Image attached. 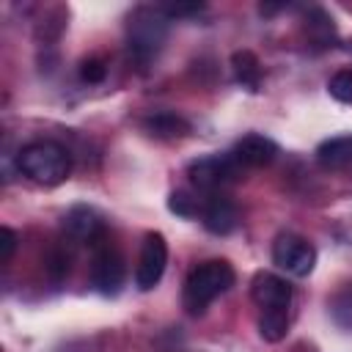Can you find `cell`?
Wrapping results in <instances>:
<instances>
[{"mask_svg":"<svg viewBox=\"0 0 352 352\" xmlns=\"http://www.w3.org/2000/svg\"><path fill=\"white\" fill-rule=\"evenodd\" d=\"M168 209L179 217H195L198 214V201L187 190H173L168 198Z\"/></svg>","mask_w":352,"mask_h":352,"instance_id":"d6986e66","label":"cell"},{"mask_svg":"<svg viewBox=\"0 0 352 352\" xmlns=\"http://www.w3.org/2000/svg\"><path fill=\"white\" fill-rule=\"evenodd\" d=\"M231 157H234L242 168H264V165H270V162L278 157V146H275L270 138H264V135H258V132H250V135H242V138L234 143Z\"/></svg>","mask_w":352,"mask_h":352,"instance_id":"30bf717a","label":"cell"},{"mask_svg":"<svg viewBox=\"0 0 352 352\" xmlns=\"http://www.w3.org/2000/svg\"><path fill=\"white\" fill-rule=\"evenodd\" d=\"M16 168L38 184H58L72 170V154L55 140H33L19 148Z\"/></svg>","mask_w":352,"mask_h":352,"instance_id":"3957f363","label":"cell"},{"mask_svg":"<svg viewBox=\"0 0 352 352\" xmlns=\"http://www.w3.org/2000/svg\"><path fill=\"white\" fill-rule=\"evenodd\" d=\"M63 234L66 239L72 242H88V245H96L102 242L104 236V226L99 220V214L91 209V206H72L66 214H63Z\"/></svg>","mask_w":352,"mask_h":352,"instance_id":"9c48e42d","label":"cell"},{"mask_svg":"<svg viewBox=\"0 0 352 352\" xmlns=\"http://www.w3.org/2000/svg\"><path fill=\"white\" fill-rule=\"evenodd\" d=\"M231 66H234V77L236 82H242L245 88L256 91L261 82V63L250 50H239L231 55Z\"/></svg>","mask_w":352,"mask_h":352,"instance_id":"4fadbf2b","label":"cell"},{"mask_svg":"<svg viewBox=\"0 0 352 352\" xmlns=\"http://www.w3.org/2000/svg\"><path fill=\"white\" fill-rule=\"evenodd\" d=\"M250 297L261 314H289L292 283L275 272H256L250 283Z\"/></svg>","mask_w":352,"mask_h":352,"instance_id":"ba28073f","label":"cell"},{"mask_svg":"<svg viewBox=\"0 0 352 352\" xmlns=\"http://www.w3.org/2000/svg\"><path fill=\"white\" fill-rule=\"evenodd\" d=\"M330 311H333V319H336L341 327L352 330V283H349V286H344V289L333 297Z\"/></svg>","mask_w":352,"mask_h":352,"instance_id":"e0dca14e","label":"cell"},{"mask_svg":"<svg viewBox=\"0 0 352 352\" xmlns=\"http://www.w3.org/2000/svg\"><path fill=\"white\" fill-rule=\"evenodd\" d=\"M165 264H168V242L162 234L151 231L146 234L143 245H140V256H138V264H135V286L148 292L160 283L162 272H165Z\"/></svg>","mask_w":352,"mask_h":352,"instance_id":"52a82bcc","label":"cell"},{"mask_svg":"<svg viewBox=\"0 0 352 352\" xmlns=\"http://www.w3.org/2000/svg\"><path fill=\"white\" fill-rule=\"evenodd\" d=\"M104 74H107V66H104L99 58H88V60H82V66H80V77H82L85 82H102Z\"/></svg>","mask_w":352,"mask_h":352,"instance_id":"ffe728a7","label":"cell"},{"mask_svg":"<svg viewBox=\"0 0 352 352\" xmlns=\"http://www.w3.org/2000/svg\"><path fill=\"white\" fill-rule=\"evenodd\" d=\"M327 91H330V96H333L336 102L349 104V102H352V69L336 72V74L330 77V82H327Z\"/></svg>","mask_w":352,"mask_h":352,"instance_id":"ac0fdd59","label":"cell"},{"mask_svg":"<svg viewBox=\"0 0 352 352\" xmlns=\"http://www.w3.org/2000/svg\"><path fill=\"white\" fill-rule=\"evenodd\" d=\"M201 217H204V226H206L209 234L226 236V234H231V231L236 228V223H239V209H236V204H234L231 198L214 192V195H209V201L204 204Z\"/></svg>","mask_w":352,"mask_h":352,"instance_id":"8fae6325","label":"cell"},{"mask_svg":"<svg viewBox=\"0 0 352 352\" xmlns=\"http://www.w3.org/2000/svg\"><path fill=\"white\" fill-rule=\"evenodd\" d=\"M143 126L157 138H182L190 132V124L176 113H154L151 118L143 121Z\"/></svg>","mask_w":352,"mask_h":352,"instance_id":"5bb4252c","label":"cell"},{"mask_svg":"<svg viewBox=\"0 0 352 352\" xmlns=\"http://www.w3.org/2000/svg\"><path fill=\"white\" fill-rule=\"evenodd\" d=\"M316 160L324 168H344L352 165V135H338L327 138L316 146Z\"/></svg>","mask_w":352,"mask_h":352,"instance_id":"7c38bea8","label":"cell"},{"mask_svg":"<svg viewBox=\"0 0 352 352\" xmlns=\"http://www.w3.org/2000/svg\"><path fill=\"white\" fill-rule=\"evenodd\" d=\"M14 250H16V234H14L8 226H3V228H0V258H3V264L11 261Z\"/></svg>","mask_w":352,"mask_h":352,"instance_id":"603a6c76","label":"cell"},{"mask_svg":"<svg viewBox=\"0 0 352 352\" xmlns=\"http://www.w3.org/2000/svg\"><path fill=\"white\" fill-rule=\"evenodd\" d=\"M206 6L204 3H168V6H162V11L168 14V19H173V16H190V14H201Z\"/></svg>","mask_w":352,"mask_h":352,"instance_id":"7402d4cb","label":"cell"},{"mask_svg":"<svg viewBox=\"0 0 352 352\" xmlns=\"http://www.w3.org/2000/svg\"><path fill=\"white\" fill-rule=\"evenodd\" d=\"M308 36H311L319 47H327V44L336 38L333 19H330L322 8H314V11H311V19H308Z\"/></svg>","mask_w":352,"mask_h":352,"instance_id":"2e32d148","label":"cell"},{"mask_svg":"<svg viewBox=\"0 0 352 352\" xmlns=\"http://www.w3.org/2000/svg\"><path fill=\"white\" fill-rule=\"evenodd\" d=\"M258 333L270 344L283 341L289 333V314H261L258 316Z\"/></svg>","mask_w":352,"mask_h":352,"instance_id":"9a60e30c","label":"cell"},{"mask_svg":"<svg viewBox=\"0 0 352 352\" xmlns=\"http://www.w3.org/2000/svg\"><path fill=\"white\" fill-rule=\"evenodd\" d=\"M239 170H242V165L231 154H209V157H201V160L190 162L187 176H190V184L195 190L217 192L220 187L231 184L239 176Z\"/></svg>","mask_w":352,"mask_h":352,"instance_id":"277c9868","label":"cell"},{"mask_svg":"<svg viewBox=\"0 0 352 352\" xmlns=\"http://www.w3.org/2000/svg\"><path fill=\"white\" fill-rule=\"evenodd\" d=\"M168 14L162 6H138L126 19V47L138 63H148L168 38Z\"/></svg>","mask_w":352,"mask_h":352,"instance_id":"7a4b0ae2","label":"cell"},{"mask_svg":"<svg viewBox=\"0 0 352 352\" xmlns=\"http://www.w3.org/2000/svg\"><path fill=\"white\" fill-rule=\"evenodd\" d=\"M272 261L278 270L294 278H305L316 264V248L297 234H280L272 245Z\"/></svg>","mask_w":352,"mask_h":352,"instance_id":"8992f818","label":"cell"},{"mask_svg":"<svg viewBox=\"0 0 352 352\" xmlns=\"http://www.w3.org/2000/svg\"><path fill=\"white\" fill-rule=\"evenodd\" d=\"M47 272H50L52 278H63V275L69 272V253L52 250V253L47 256Z\"/></svg>","mask_w":352,"mask_h":352,"instance_id":"44dd1931","label":"cell"},{"mask_svg":"<svg viewBox=\"0 0 352 352\" xmlns=\"http://www.w3.org/2000/svg\"><path fill=\"white\" fill-rule=\"evenodd\" d=\"M234 286V267L223 258H212V261H204L198 264L187 280H184V308L187 314L198 316L204 314L220 294H226L228 289Z\"/></svg>","mask_w":352,"mask_h":352,"instance_id":"6da1fadb","label":"cell"},{"mask_svg":"<svg viewBox=\"0 0 352 352\" xmlns=\"http://www.w3.org/2000/svg\"><path fill=\"white\" fill-rule=\"evenodd\" d=\"M126 278V261L110 242L94 245V261H91V286L99 294H118Z\"/></svg>","mask_w":352,"mask_h":352,"instance_id":"5b68a950","label":"cell"}]
</instances>
